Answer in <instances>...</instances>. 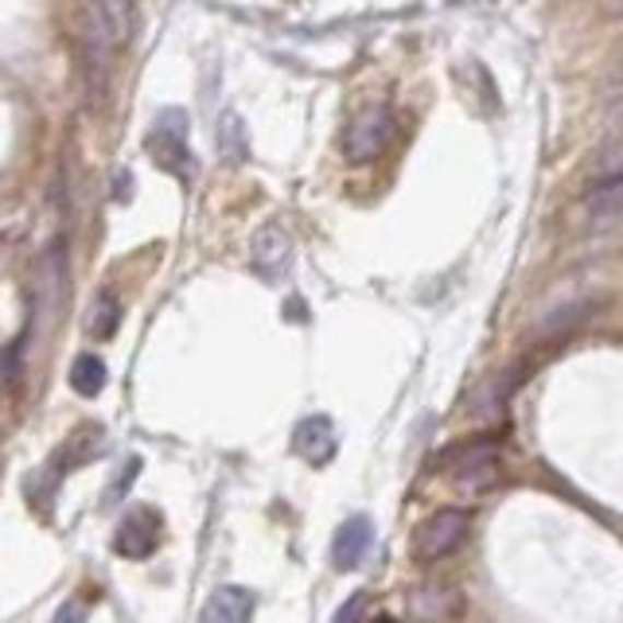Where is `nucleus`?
Returning <instances> with one entry per match:
<instances>
[{
  "label": "nucleus",
  "instance_id": "nucleus-3",
  "mask_svg": "<svg viewBox=\"0 0 623 623\" xmlns=\"http://www.w3.org/2000/svg\"><path fill=\"white\" fill-rule=\"evenodd\" d=\"M393 133H398V117H393V109L371 106L348 125V133H343V152H348V161L366 164L390 149Z\"/></svg>",
  "mask_w": 623,
  "mask_h": 623
},
{
  "label": "nucleus",
  "instance_id": "nucleus-16",
  "mask_svg": "<svg viewBox=\"0 0 623 623\" xmlns=\"http://www.w3.org/2000/svg\"><path fill=\"white\" fill-rule=\"evenodd\" d=\"M223 149H226V156H231L234 164L246 161V144H242V125H238V117H231V121L223 125Z\"/></svg>",
  "mask_w": 623,
  "mask_h": 623
},
{
  "label": "nucleus",
  "instance_id": "nucleus-2",
  "mask_svg": "<svg viewBox=\"0 0 623 623\" xmlns=\"http://www.w3.org/2000/svg\"><path fill=\"white\" fill-rule=\"evenodd\" d=\"M452 472V480L468 491H487L498 480V448L491 436H475V440H460L448 448L440 460Z\"/></svg>",
  "mask_w": 623,
  "mask_h": 623
},
{
  "label": "nucleus",
  "instance_id": "nucleus-20",
  "mask_svg": "<svg viewBox=\"0 0 623 623\" xmlns=\"http://www.w3.org/2000/svg\"><path fill=\"white\" fill-rule=\"evenodd\" d=\"M374 623H393V620H386V615H383V620H374Z\"/></svg>",
  "mask_w": 623,
  "mask_h": 623
},
{
  "label": "nucleus",
  "instance_id": "nucleus-8",
  "mask_svg": "<svg viewBox=\"0 0 623 623\" xmlns=\"http://www.w3.org/2000/svg\"><path fill=\"white\" fill-rule=\"evenodd\" d=\"M336 425H331V418H324V413H312V418H304L301 425H296L293 433V452L301 456L304 463H312V468H324V463H331V456H336Z\"/></svg>",
  "mask_w": 623,
  "mask_h": 623
},
{
  "label": "nucleus",
  "instance_id": "nucleus-14",
  "mask_svg": "<svg viewBox=\"0 0 623 623\" xmlns=\"http://www.w3.org/2000/svg\"><path fill=\"white\" fill-rule=\"evenodd\" d=\"M121 324V304L114 293H98L94 304L86 308V336L90 339H109Z\"/></svg>",
  "mask_w": 623,
  "mask_h": 623
},
{
  "label": "nucleus",
  "instance_id": "nucleus-18",
  "mask_svg": "<svg viewBox=\"0 0 623 623\" xmlns=\"http://www.w3.org/2000/svg\"><path fill=\"white\" fill-rule=\"evenodd\" d=\"M137 472H141V460H137V456H133V460H129V463H125V468H121V475H117L114 491H109V495H106V498H109V503H117V498H121V495H125V491L133 487Z\"/></svg>",
  "mask_w": 623,
  "mask_h": 623
},
{
  "label": "nucleus",
  "instance_id": "nucleus-9",
  "mask_svg": "<svg viewBox=\"0 0 623 623\" xmlns=\"http://www.w3.org/2000/svg\"><path fill=\"white\" fill-rule=\"evenodd\" d=\"M374 545V522L366 515H351L348 522L336 530V542H331V561L336 569H358V561L366 557V550Z\"/></svg>",
  "mask_w": 623,
  "mask_h": 623
},
{
  "label": "nucleus",
  "instance_id": "nucleus-17",
  "mask_svg": "<svg viewBox=\"0 0 623 623\" xmlns=\"http://www.w3.org/2000/svg\"><path fill=\"white\" fill-rule=\"evenodd\" d=\"M363 612H366V592H355V597H348V604L331 615V623H358Z\"/></svg>",
  "mask_w": 623,
  "mask_h": 623
},
{
  "label": "nucleus",
  "instance_id": "nucleus-6",
  "mask_svg": "<svg viewBox=\"0 0 623 623\" xmlns=\"http://www.w3.org/2000/svg\"><path fill=\"white\" fill-rule=\"evenodd\" d=\"M161 542V515L152 507H129L125 518L117 522L114 530V553L117 557H129V561H144L152 557Z\"/></svg>",
  "mask_w": 623,
  "mask_h": 623
},
{
  "label": "nucleus",
  "instance_id": "nucleus-1",
  "mask_svg": "<svg viewBox=\"0 0 623 623\" xmlns=\"http://www.w3.org/2000/svg\"><path fill=\"white\" fill-rule=\"evenodd\" d=\"M468 530H472V515L460 507H445V510H433L425 522L418 526V534H413V553L421 561H445L468 542Z\"/></svg>",
  "mask_w": 623,
  "mask_h": 623
},
{
  "label": "nucleus",
  "instance_id": "nucleus-7",
  "mask_svg": "<svg viewBox=\"0 0 623 623\" xmlns=\"http://www.w3.org/2000/svg\"><path fill=\"white\" fill-rule=\"evenodd\" d=\"M249 261L258 269V277L266 281H281L293 266V238L281 223H266L254 234V246H249Z\"/></svg>",
  "mask_w": 623,
  "mask_h": 623
},
{
  "label": "nucleus",
  "instance_id": "nucleus-5",
  "mask_svg": "<svg viewBox=\"0 0 623 623\" xmlns=\"http://www.w3.org/2000/svg\"><path fill=\"white\" fill-rule=\"evenodd\" d=\"M149 152L152 161L176 179H191V149H187V117L168 109L161 121L152 125L149 133Z\"/></svg>",
  "mask_w": 623,
  "mask_h": 623
},
{
  "label": "nucleus",
  "instance_id": "nucleus-4",
  "mask_svg": "<svg viewBox=\"0 0 623 623\" xmlns=\"http://www.w3.org/2000/svg\"><path fill=\"white\" fill-rule=\"evenodd\" d=\"M114 39L102 27L94 12H86V39H82V71H86V98L90 106H102L109 94V74H114Z\"/></svg>",
  "mask_w": 623,
  "mask_h": 623
},
{
  "label": "nucleus",
  "instance_id": "nucleus-19",
  "mask_svg": "<svg viewBox=\"0 0 623 623\" xmlns=\"http://www.w3.org/2000/svg\"><path fill=\"white\" fill-rule=\"evenodd\" d=\"M51 623H86V604L82 600H62V608L55 612Z\"/></svg>",
  "mask_w": 623,
  "mask_h": 623
},
{
  "label": "nucleus",
  "instance_id": "nucleus-12",
  "mask_svg": "<svg viewBox=\"0 0 623 623\" xmlns=\"http://www.w3.org/2000/svg\"><path fill=\"white\" fill-rule=\"evenodd\" d=\"M102 440H106V433H102V428H94V425L79 428V433H74L71 440L62 445V452L55 456L51 463L59 468V475L71 472V468H82V463L98 460V456L106 452V445H102Z\"/></svg>",
  "mask_w": 623,
  "mask_h": 623
},
{
  "label": "nucleus",
  "instance_id": "nucleus-10",
  "mask_svg": "<svg viewBox=\"0 0 623 623\" xmlns=\"http://www.w3.org/2000/svg\"><path fill=\"white\" fill-rule=\"evenodd\" d=\"M254 608H258V600H254L249 588L223 585L207 597L203 612H199V623H249L254 620Z\"/></svg>",
  "mask_w": 623,
  "mask_h": 623
},
{
  "label": "nucleus",
  "instance_id": "nucleus-15",
  "mask_svg": "<svg viewBox=\"0 0 623 623\" xmlns=\"http://www.w3.org/2000/svg\"><path fill=\"white\" fill-rule=\"evenodd\" d=\"M109 383V371L106 363H102L98 355H79L71 366V386L74 393H82V398H98L102 390H106Z\"/></svg>",
  "mask_w": 623,
  "mask_h": 623
},
{
  "label": "nucleus",
  "instance_id": "nucleus-13",
  "mask_svg": "<svg viewBox=\"0 0 623 623\" xmlns=\"http://www.w3.org/2000/svg\"><path fill=\"white\" fill-rule=\"evenodd\" d=\"M90 12L102 20V27L109 32L114 47L129 44V36H133V27H137L133 0H90Z\"/></svg>",
  "mask_w": 623,
  "mask_h": 623
},
{
  "label": "nucleus",
  "instance_id": "nucleus-21",
  "mask_svg": "<svg viewBox=\"0 0 623 623\" xmlns=\"http://www.w3.org/2000/svg\"><path fill=\"white\" fill-rule=\"evenodd\" d=\"M608 4H612V9H615V4H620V0H608Z\"/></svg>",
  "mask_w": 623,
  "mask_h": 623
},
{
  "label": "nucleus",
  "instance_id": "nucleus-11",
  "mask_svg": "<svg viewBox=\"0 0 623 623\" xmlns=\"http://www.w3.org/2000/svg\"><path fill=\"white\" fill-rule=\"evenodd\" d=\"M588 214H592V223H597L600 231H608V226L620 219V168H615V149L608 152L604 168H600V176L592 179V191H588Z\"/></svg>",
  "mask_w": 623,
  "mask_h": 623
}]
</instances>
